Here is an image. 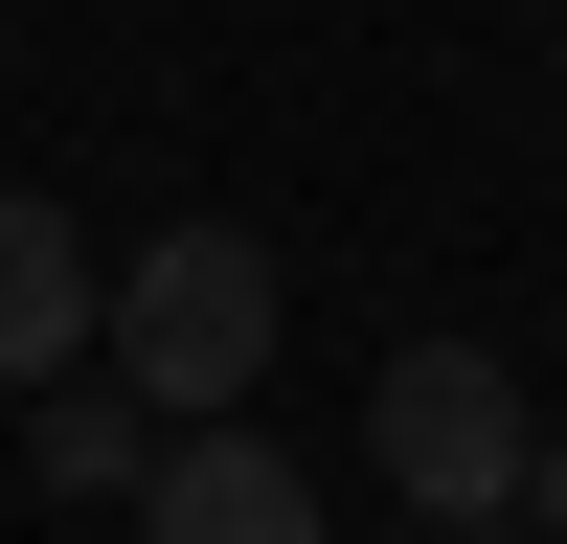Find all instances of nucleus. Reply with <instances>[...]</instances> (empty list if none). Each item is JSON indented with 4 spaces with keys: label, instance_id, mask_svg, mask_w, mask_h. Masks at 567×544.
Wrapping results in <instances>:
<instances>
[{
    "label": "nucleus",
    "instance_id": "nucleus-1",
    "mask_svg": "<svg viewBox=\"0 0 567 544\" xmlns=\"http://www.w3.org/2000/svg\"><path fill=\"white\" fill-rule=\"evenodd\" d=\"M272 250L250 227H159V250L114 272V386L159 408V431H250V386H272Z\"/></svg>",
    "mask_w": 567,
    "mask_h": 544
},
{
    "label": "nucleus",
    "instance_id": "nucleus-2",
    "mask_svg": "<svg viewBox=\"0 0 567 544\" xmlns=\"http://www.w3.org/2000/svg\"><path fill=\"white\" fill-rule=\"evenodd\" d=\"M363 453H386V499H409V522L499 544V522H523V477H545V431H523V363H499V341H409L386 386H363Z\"/></svg>",
    "mask_w": 567,
    "mask_h": 544
},
{
    "label": "nucleus",
    "instance_id": "nucleus-3",
    "mask_svg": "<svg viewBox=\"0 0 567 544\" xmlns=\"http://www.w3.org/2000/svg\"><path fill=\"white\" fill-rule=\"evenodd\" d=\"M91 363H114V272H91V227L45 205V181H0V386H91Z\"/></svg>",
    "mask_w": 567,
    "mask_h": 544
},
{
    "label": "nucleus",
    "instance_id": "nucleus-4",
    "mask_svg": "<svg viewBox=\"0 0 567 544\" xmlns=\"http://www.w3.org/2000/svg\"><path fill=\"white\" fill-rule=\"evenodd\" d=\"M136 544H318V477H296L272 431H182L159 499H136Z\"/></svg>",
    "mask_w": 567,
    "mask_h": 544
},
{
    "label": "nucleus",
    "instance_id": "nucleus-5",
    "mask_svg": "<svg viewBox=\"0 0 567 544\" xmlns=\"http://www.w3.org/2000/svg\"><path fill=\"white\" fill-rule=\"evenodd\" d=\"M159 408H136V386H45V499H159Z\"/></svg>",
    "mask_w": 567,
    "mask_h": 544
}]
</instances>
